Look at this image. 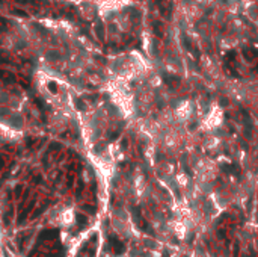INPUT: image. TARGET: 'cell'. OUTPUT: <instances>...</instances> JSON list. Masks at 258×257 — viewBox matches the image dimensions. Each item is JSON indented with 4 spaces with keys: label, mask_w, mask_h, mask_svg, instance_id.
<instances>
[{
    "label": "cell",
    "mask_w": 258,
    "mask_h": 257,
    "mask_svg": "<svg viewBox=\"0 0 258 257\" xmlns=\"http://www.w3.org/2000/svg\"><path fill=\"white\" fill-rule=\"evenodd\" d=\"M109 246H110V249H112L116 255H119V254H122V252L125 251V245H124L116 236H110V237H109Z\"/></svg>",
    "instance_id": "6da1fadb"
},
{
    "label": "cell",
    "mask_w": 258,
    "mask_h": 257,
    "mask_svg": "<svg viewBox=\"0 0 258 257\" xmlns=\"http://www.w3.org/2000/svg\"><path fill=\"white\" fill-rule=\"evenodd\" d=\"M58 236H59V231H58V230H45V231L41 233L39 239H41V240H42V239H56Z\"/></svg>",
    "instance_id": "7a4b0ae2"
},
{
    "label": "cell",
    "mask_w": 258,
    "mask_h": 257,
    "mask_svg": "<svg viewBox=\"0 0 258 257\" xmlns=\"http://www.w3.org/2000/svg\"><path fill=\"white\" fill-rule=\"evenodd\" d=\"M76 219H77V224H79V227H80V228H83V227L88 224L86 216H85V215H82V213H76Z\"/></svg>",
    "instance_id": "3957f363"
},
{
    "label": "cell",
    "mask_w": 258,
    "mask_h": 257,
    "mask_svg": "<svg viewBox=\"0 0 258 257\" xmlns=\"http://www.w3.org/2000/svg\"><path fill=\"white\" fill-rule=\"evenodd\" d=\"M76 106H77L80 110H85V109H86V104H85L82 100H77V101H76Z\"/></svg>",
    "instance_id": "277c9868"
},
{
    "label": "cell",
    "mask_w": 258,
    "mask_h": 257,
    "mask_svg": "<svg viewBox=\"0 0 258 257\" xmlns=\"http://www.w3.org/2000/svg\"><path fill=\"white\" fill-rule=\"evenodd\" d=\"M83 207V210H86L88 213H95V209L92 207V206H89V204H86V206H82Z\"/></svg>",
    "instance_id": "5b68a950"
},
{
    "label": "cell",
    "mask_w": 258,
    "mask_h": 257,
    "mask_svg": "<svg viewBox=\"0 0 258 257\" xmlns=\"http://www.w3.org/2000/svg\"><path fill=\"white\" fill-rule=\"evenodd\" d=\"M50 148H51V150H59L61 145H59L58 142H51V144H50Z\"/></svg>",
    "instance_id": "8992f818"
},
{
    "label": "cell",
    "mask_w": 258,
    "mask_h": 257,
    "mask_svg": "<svg viewBox=\"0 0 258 257\" xmlns=\"http://www.w3.org/2000/svg\"><path fill=\"white\" fill-rule=\"evenodd\" d=\"M82 189H83V183L80 182V185H79V188H77V197L80 195V192H82Z\"/></svg>",
    "instance_id": "52a82bcc"
},
{
    "label": "cell",
    "mask_w": 258,
    "mask_h": 257,
    "mask_svg": "<svg viewBox=\"0 0 258 257\" xmlns=\"http://www.w3.org/2000/svg\"><path fill=\"white\" fill-rule=\"evenodd\" d=\"M116 136H118V133H116V132H113V133H110V136H109V139H110V141H113V139H115Z\"/></svg>",
    "instance_id": "ba28073f"
},
{
    "label": "cell",
    "mask_w": 258,
    "mask_h": 257,
    "mask_svg": "<svg viewBox=\"0 0 258 257\" xmlns=\"http://www.w3.org/2000/svg\"><path fill=\"white\" fill-rule=\"evenodd\" d=\"M50 89H51V92H56V88H54V83H50Z\"/></svg>",
    "instance_id": "9c48e42d"
},
{
    "label": "cell",
    "mask_w": 258,
    "mask_h": 257,
    "mask_svg": "<svg viewBox=\"0 0 258 257\" xmlns=\"http://www.w3.org/2000/svg\"><path fill=\"white\" fill-rule=\"evenodd\" d=\"M21 189H23L21 186H18V188H17V191H15V194H17V197L20 195V192H21Z\"/></svg>",
    "instance_id": "30bf717a"
},
{
    "label": "cell",
    "mask_w": 258,
    "mask_h": 257,
    "mask_svg": "<svg viewBox=\"0 0 258 257\" xmlns=\"http://www.w3.org/2000/svg\"><path fill=\"white\" fill-rule=\"evenodd\" d=\"M127 144H128V142H127V139H124V141H122V145H124V148L127 147Z\"/></svg>",
    "instance_id": "8fae6325"
}]
</instances>
